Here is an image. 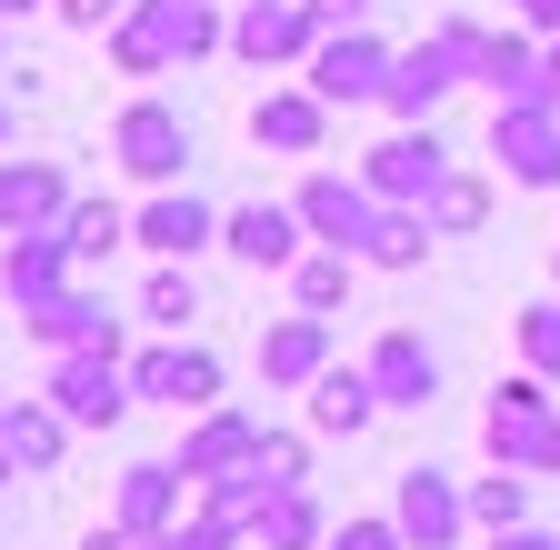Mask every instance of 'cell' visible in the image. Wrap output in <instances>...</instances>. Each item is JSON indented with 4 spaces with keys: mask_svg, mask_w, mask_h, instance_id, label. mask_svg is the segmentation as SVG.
<instances>
[{
    "mask_svg": "<svg viewBox=\"0 0 560 550\" xmlns=\"http://www.w3.org/2000/svg\"><path fill=\"white\" fill-rule=\"evenodd\" d=\"M81 550H140V530L130 520H101V530H81Z\"/></svg>",
    "mask_w": 560,
    "mask_h": 550,
    "instance_id": "cell-41",
    "label": "cell"
},
{
    "mask_svg": "<svg viewBox=\"0 0 560 550\" xmlns=\"http://www.w3.org/2000/svg\"><path fill=\"white\" fill-rule=\"evenodd\" d=\"M291 211L311 221V241H320V250H371V231H381V211H390V200H381L361 171H301Z\"/></svg>",
    "mask_w": 560,
    "mask_h": 550,
    "instance_id": "cell-7",
    "label": "cell"
},
{
    "mask_svg": "<svg viewBox=\"0 0 560 550\" xmlns=\"http://www.w3.org/2000/svg\"><path fill=\"white\" fill-rule=\"evenodd\" d=\"M431 221H441V231H480V221H490V180H480V171H451V180L431 190Z\"/></svg>",
    "mask_w": 560,
    "mask_h": 550,
    "instance_id": "cell-34",
    "label": "cell"
},
{
    "mask_svg": "<svg viewBox=\"0 0 560 550\" xmlns=\"http://www.w3.org/2000/svg\"><path fill=\"white\" fill-rule=\"evenodd\" d=\"M371 381H381V410H431L441 400V351H431V340H420V330H381L371 340V361H361Z\"/></svg>",
    "mask_w": 560,
    "mask_h": 550,
    "instance_id": "cell-20",
    "label": "cell"
},
{
    "mask_svg": "<svg viewBox=\"0 0 560 550\" xmlns=\"http://www.w3.org/2000/svg\"><path fill=\"white\" fill-rule=\"evenodd\" d=\"M40 390L70 410V431H110L120 410L140 400V390H130V361H120V351H50Z\"/></svg>",
    "mask_w": 560,
    "mask_h": 550,
    "instance_id": "cell-8",
    "label": "cell"
},
{
    "mask_svg": "<svg viewBox=\"0 0 560 550\" xmlns=\"http://www.w3.org/2000/svg\"><path fill=\"white\" fill-rule=\"evenodd\" d=\"M11 480H21V460H11V441H0V491H11Z\"/></svg>",
    "mask_w": 560,
    "mask_h": 550,
    "instance_id": "cell-44",
    "label": "cell"
},
{
    "mask_svg": "<svg viewBox=\"0 0 560 550\" xmlns=\"http://www.w3.org/2000/svg\"><path fill=\"white\" fill-rule=\"evenodd\" d=\"M250 550H330V511H320L311 480H291V491H270V501H260Z\"/></svg>",
    "mask_w": 560,
    "mask_h": 550,
    "instance_id": "cell-25",
    "label": "cell"
},
{
    "mask_svg": "<svg viewBox=\"0 0 560 550\" xmlns=\"http://www.w3.org/2000/svg\"><path fill=\"white\" fill-rule=\"evenodd\" d=\"M311 441H320V431H260V470L280 480V491H291V480H311Z\"/></svg>",
    "mask_w": 560,
    "mask_h": 550,
    "instance_id": "cell-35",
    "label": "cell"
},
{
    "mask_svg": "<svg viewBox=\"0 0 560 550\" xmlns=\"http://www.w3.org/2000/svg\"><path fill=\"white\" fill-rule=\"evenodd\" d=\"M550 281H560V241H550Z\"/></svg>",
    "mask_w": 560,
    "mask_h": 550,
    "instance_id": "cell-47",
    "label": "cell"
},
{
    "mask_svg": "<svg viewBox=\"0 0 560 550\" xmlns=\"http://www.w3.org/2000/svg\"><path fill=\"white\" fill-rule=\"evenodd\" d=\"M451 171H460V161H451V141H441L431 120H400L381 151H361V180H371L381 200H420V211H431V190H441Z\"/></svg>",
    "mask_w": 560,
    "mask_h": 550,
    "instance_id": "cell-10",
    "label": "cell"
},
{
    "mask_svg": "<svg viewBox=\"0 0 560 550\" xmlns=\"http://www.w3.org/2000/svg\"><path fill=\"white\" fill-rule=\"evenodd\" d=\"M390 60H400V40H381L371 21H350V31H320V50L301 60V81H311L330 110H361V101H381Z\"/></svg>",
    "mask_w": 560,
    "mask_h": 550,
    "instance_id": "cell-5",
    "label": "cell"
},
{
    "mask_svg": "<svg viewBox=\"0 0 560 550\" xmlns=\"http://www.w3.org/2000/svg\"><path fill=\"white\" fill-rule=\"evenodd\" d=\"M521 520H530V470L490 460V480H470V530L490 540V530H521Z\"/></svg>",
    "mask_w": 560,
    "mask_h": 550,
    "instance_id": "cell-30",
    "label": "cell"
},
{
    "mask_svg": "<svg viewBox=\"0 0 560 550\" xmlns=\"http://www.w3.org/2000/svg\"><path fill=\"white\" fill-rule=\"evenodd\" d=\"M390 520L410 530V550H460V540H470V480L410 460V470L390 480Z\"/></svg>",
    "mask_w": 560,
    "mask_h": 550,
    "instance_id": "cell-9",
    "label": "cell"
},
{
    "mask_svg": "<svg viewBox=\"0 0 560 550\" xmlns=\"http://www.w3.org/2000/svg\"><path fill=\"white\" fill-rule=\"evenodd\" d=\"M260 431H270V421H250V410H241V400H210V410H200V421L180 431V450H171V460L190 470V491H200V480H221V470H241V460H260Z\"/></svg>",
    "mask_w": 560,
    "mask_h": 550,
    "instance_id": "cell-17",
    "label": "cell"
},
{
    "mask_svg": "<svg viewBox=\"0 0 560 550\" xmlns=\"http://www.w3.org/2000/svg\"><path fill=\"white\" fill-rule=\"evenodd\" d=\"M70 281H81V260H70L60 231H21V241H0V291H11V311H31V301H50V291H70Z\"/></svg>",
    "mask_w": 560,
    "mask_h": 550,
    "instance_id": "cell-22",
    "label": "cell"
},
{
    "mask_svg": "<svg viewBox=\"0 0 560 550\" xmlns=\"http://www.w3.org/2000/svg\"><path fill=\"white\" fill-rule=\"evenodd\" d=\"M330 361H340V330H330L320 311H291V320L260 330V381H270V390H311Z\"/></svg>",
    "mask_w": 560,
    "mask_h": 550,
    "instance_id": "cell-19",
    "label": "cell"
},
{
    "mask_svg": "<svg viewBox=\"0 0 560 550\" xmlns=\"http://www.w3.org/2000/svg\"><path fill=\"white\" fill-rule=\"evenodd\" d=\"M0 421H11V390H0Z\"/></svg>",
    "mask_w": 560,
    "mask_h": 550,
    "instance_id": "cell-48",
    "label": "cell"
},
{
    "mask_svg": "<svg viewBox=\"0 0 560 550\" xmlns=\"http://www.w3.org/2000/svg\"><path fill=\"white\" fill-rule=\"evenodd\" d=\"M460 81H470V71H460V50H451L441 31H420V40H400V60H390L381 110H390V120H431V110H441Z\"/></svg>",
    "mask_w": 560,
    "mask_h": 550,
    "instance_id": "cell-14",
    "label": "cell"
},
{
    "mask_svg": "<svg viewBox=\"0 0 560 550\" xmlns=\"http://www.w3.org/2000/svg\"><path fill=\"white\" fill-rule=\"evenodd\" d=\"M490 550H560V530H540V520H521V530H490Z\"/></svg>",
    "mask_w": 560,
    "mask_h": 550,
    "instance_id": "cell-38",
    "label": "cell"
},
{
    "mask_svg": "<svg viewBox=\"0 0 560 550\" xmlns=\"http://www.w3.org/2000/svg\"><path fill=\"white\" fill-rule=\"evenodd\" d=\"M50 11H60V21H70V31H110V21H120V11H130V0H50Z\"/></svg>",
    "mask_w": 560,
    "mask_h": 550,
    "instance_id": "cell-37",
    "label": "cell"
},
{
    "mask_svg": "<svg viewBox=\"0 0 560 550\" xmlns=\"http://www.w3.org/2000/svg\"><path fill=\"white\" fill-rule=\"evenodd\" d=\"M110 161L140 180V190H171L180 171H190V120L161 101V91H140V101H120V120H110Z\"/></svg>",
    "mask_w": 560,
    "mask_h": 550,
    "instance_id": "cell-4",
    "label": "cell"
},
{
    "mask_svg": "<svg viewBox=\"0 0 560 550\" xmlns=\"http://www.w3.org/2000/svg\"><path fill=\"white\" fill-rule=\"evenodd\" d=\"M221 351L210 340H190V330H161L151 351H130V390L151 400V410H180V421H200L210 400H221Z\"/></svg>",
    "mask_w": 560,
    "mask_h": 550,
    "instance_id": "cell-2",
    "label": "cell"
},
{
    "mask_svg": "<svg viewBox=\"0 0 560 550\" xmlns=\"http://www.w3.org/2000/svg\"><path fill=\"white\" fill-rule=\"evenodd\" d=\"M0 441H11V460L40 480V470H60V450L70 441H81V431H70V410L40 390V400H11V421H0Z\"/></svg>",
    "mask_w": 560,
    "mask_h": 550,
    "instance_id": "cell-26",
    "label": "cell"
},
{
    "mask_svg": "<svg viewBox=\"0 0 560 550\" xmlns=\"http://www.w3.org/2000/svg\"><path fill=\"white\" fill-rule=\"evenodd\" d=\"M60 241H70V260H110L120 241H130V211H120V200H70V211H60Z\"/></svg>",
    "mask_w": 560,
    "mask_h": 550,
    "instance_id": "cell-31",
    "label": "cell"
},
{
    "mask_svg": "<svg viewBox=\"0 0 560 550\" xmlns=\"http://www.w3.org/2000/svg\"><path fill=\"white\" fill-rule=\"evenodd\" d=\"M70 171L60 161H0V241H21V231H60L70 211Z\"/></svg>",
    "mask_w": 560,
    "mask_h": 550,
    "instance_id": "cell-21",
    "label": "cell"
},
{
    "mask_svg": "<svg viewBox=\"0 0 560 550\" xmlns=\"http://www.w3.org/2000/svg\"><path fill=\"white\" fill-rule=\"evenodd\" d=\"M480 450L511 460V470H530V480L560 470V400H550L540 371H521V381L490 390V410H480Z\"/></svg>",
    "mask_w": 560,
    "mask_h": 550,
    "instance_id": "cell-1",
    "label": "cell"
},
{
    "mask_svg": "<svg viewBox=\"0 0 560 550\" xmlns=\"http://www.w3.org/2000/svg\"><path fill=\"white\" fill-rule=\"evenodd\" d=\"M540 101H560V31L540 40Z\"/></svg>",
    "mask_w": 560,
    "mask_h": 550,
    "instance_id": "cell-42",
    "label": "cell"
},
{
    "mask_svg": "<svg viewBox=\"0 0 560 550\" xmlns=\"http://www.w3.org/2000/svg\"><path fill=\"white\" fill-rule=\"evenodd\" d=\"M280 491V480L260 470V460H241V470H221V480H200V491H190V511H210V520H231L241 540H250V520H260V501Z\"/></svg>",
    "mask_w": 560,
    "mask_h": 550,
    "instance_id": "cell-28",
    "label": "cell"
},
{
    "mask_svg": "<svg viewBox=\"0 0 560 550\" xmlns=\"http://www.w3.org/2000/svg\"><path fill=\"white\" fill-rule=\"evenodd\" d=\"M431 241H441V221L431 211H420V200H390V211H381V231H371V270H420V260H431Z\"/></svg>",
    "mask_w": 560,
    "mask_h": 550,
    "instance_id": "cell-27",
    "label": "cell"
},
{
    "mask_svg": "<svg viewBox=\"0 0 560 550\" xmlns=\"http://www.w3.org/2000/svg\"><path fill=\"white\" fill-rule=\"evenodd\" d=\"M130 241L151 250V260H190V250H221V211L190 190V180H171V190H151L130 211Z\"/></svg>",
    "mask_w": 560,
    "mask_h": 550,
    "instance_id": "cell-15",
    "label": "cell"
},
{
    "mask_svg": "<svg viewBox=\"0 0 560 550\" xmlns=\"http://www.w3.org/2000/svg\"><path fill=\"white\" fill-rule=\"evenodd\" d=\"M180 501H190V470H180V460H130L120 491H110V520H130L140 540H151V530L180 520Z\"/></svg>",
    "mask_w": 560,
    "mask_h": 550,
    "instance_id": "cell-23",
    "label": "cell"
},
{
    "mask_svg": "<svg viewBox=\"0 0 560 550\" xmlns=\"http://www.w3.org/2000/svg\"><path fill=\"white\" fill-rule=\"evenodd\" d=\"M250 141H260L270 161H320V151H330V101H320L311 81H270V91L250 101Z\"/></svg>",
    "mask_w": 560,
    "mask_h": 550,
    "instance_id": "cell-12",
    "label": "cell"
},
{
    "mask_svg": "<svg viewBox=\"0 0 560 550\" xmlns=\"http://www.w3.org/2000/svg\"><path fill=\"white\" fill-rule=\"evenodd\" d=\"M0 141H11V91H0Z\"/></svg>",
    "mask_w": 560,
    "mask_h": 550,
    "instance_id": "cell-45",
    "label": "cell"
},
{
    "mask_svg": "<svg viewBox=\"0 0 560 550\" xmlns=\"http://www.w3.org/2000/svg\"><path fill=\"white\" fill-rule=\"evenodd\" d=\"M110 71H120V81H171V71H190V50H180V0H130V11L110 21Z\"/></svg>",
    "mask_w": 560,
    "mask_h": 550,
    "instance_id": "cell-13",
    "label": "cell"
},
{
    "mask_svg": "<svg viewBox=\"0 0 560 550\" xmlns=\"http://www.w3.org/2000/svg\"><path fill=\"white\" fill-rule=\"evenodd\" d=\"M350 270H361V250H320V241H311V250L291 260V311H320V320H330V311L350 301Z\"/></svg>",
    "mask_w": 560,
    "mask_h": 550,
    "instance_id": "cell-29",
    "label": "cell"
},
{
    "mask_svg": "<svg viewBox=\"0 0 560 550\" xmlns=\"http://www.w3.org/2000/svg\"><path fill=\"white\" fill-rule=\"evenodd\" d=\"M221 250L250 260V270H291L311 250V221L291 211V200H241V211H221Z\"/></svg>",
    "mask_w": 560,
    "mask_h": 550,
    "instance_id": "cell-18",
    "label": "cell"
},
{
    "mask_svg": "<svg viewBox=\"0 0 560 550\" xmlns=\"http://www.w3.org/2000/svg\"><path fill=\"white\" fill-rule=\"evenodd\" d=\"M490 161L511 171V190H560V101H490Z\"/></svg>",
    "mask_w": 560,
    "mask_h": 550,
    "instance_id": "cell-6",
    "label": "cell"
},
{
    "mask_svg": "<svg viewBox=\"0 0 560 550\" xmlns=\"http://www.w3.org/2000/svg\"><path fill=\"white\" fill-rule=\"evenodd\" d=\"M140 320H151V330H190V320H200L190 260H151V281H140Z\"/></svg>",
    "mask_w": 560,
    "mask_h": 550,
    "instance_id": "cell-32",
    "label": "cell"
},
{
    "mask_svg": "<svg viewBox=\"0 0 560 550\" xmlns=\"http://www.w3.org/2000/svg\"><path fill=\"white\" fill-rule=\"evenodd\" d=\"M21 330L40 340V351H120V320H110V301H101L91 281H70V291L31 301V311H21Z\"/></svg>",
    "mask_w": 560,
    "mask_h": 550,
    "instance_id": "cell-16",
    "label": "cell"
},
{
    "mask_svg": "<svg viewBox=\"0 0 560 550\" xmlns=\"http://www.w3.org/2000/svg\"><path fill=\"white\" fill-rule=\"evenodd\" d=\"M330 550H410V530L390 511H361V520H330Z\"/></svg>",
    "mask_w": 560,
    "mask_h": 550,
    "instance_id": "cell-36",
    "label": "cell"
},
{
    "mask_svg": "<svg viewBox=\"0 0 560 550\" xmlns=\"http://www.w3.org/2000/svg\"><path fill=\"white\" fill-rule=\"evenodd\" d=\"M31 11H50V0H0V21H31Z\"/></svg>",
    "mask_w": 560,
    "mask_h": 550,
    "instance_id": "cell-43",
    "label": "cell"
},
{
    "mask_svg": "<svg viewBox=\"0 0 560 550\" xmlns=\"http://www.w3.org/2000/svg\"><path fill=\"white\" fill-rule=\"evenodd\" d=\"M431 31L460 50V71H470L490 101H530V91H540V31H521V21L490 31V21H470V11H441Z\"/></svg>",
    "mask_w": 560,
    "mask_h": 550,
    "instance_id": "cell-3",
    "label": "cell"
},
{
    "mask_svg": "<svg viewBox=\"0 0 560 550\" xmlns=\"http://www.w3.org/2000/svg\"><path fill=\"white\" fill-rule=\"evenodd\" d=\"M311 50H320L311 0H241L231 11V60H250V71H301Z\"/></svg>",
    "mask_w": 560,
    "mask_h": 550,
    "instance_id": "cell-11",
    "label": "cell"
},
{
    "mask_svg": "<svg viewBox=\"0 0 560 550\" xmlns=\"http://www.w3.org/2000/svg\"><path fill=\"white\" fill-rule=\"evenodd\" d=\"M0 60H11V21H0Z\"/></svg>",
    "mask_w": 560,
    "mask_h": 550,
    "instance_id": "cell-46",
    "label": "cell"
},
{
    "mask_svg": "<svg viewBox=\"0 0 560 550\" xmlns=\"http://www.w3.org/2000/svg\"><path fill=\"white\" fill-rule=\"evenodd\" d=\"M511 340H521V371L560 381V301H521L511 311Z\"/></svg>",
    "mask_w": 560,
    "mask_h": 550,
    "instance_id": "cell-33",
    "label": "cell"
},
{
    "mask_svg": "<svg viewBox=\"0 0 560 550\" xmlns=\"http://www.w3.org/2000/svg\"><path fill=\"white\" fill-rule=\"evenodd\" d=\"M311 21L320 31H350V21H371V0H311Z\"/></svg>",
    "mask_w": 560,
    "mask_h": 550,
    "instance_id": "cell-39",
    "label": "cell"
},
{
    "mask_svg": "<svg viewBox=\"0 0 560 550\" xmlns=\"http://www.w3.org/2000/svg\"><path fill=\"white\" fill-rule=\"evenodd\" d=\"M301 400H311V431H320V441H361V431L381 421V381H371V371H350V361H330Z\"/></svg>",
    "mask_w": 560,
    "mask_h": 550,
    "instance_id": "cell-24",
    "label": "cell"
},
{
    "mask_svg": "<svg viewBox=\"0 0 560 550\" xmlns=\"http://www.w3.org/2000/svg\"><path fill=\"white\" fill-rule=\"evenodd\" d=\"M511 21H521V31H540V40H550V31H560V0H511Z\"/></svg>",
    "mask_w": 560,
    "mask_h": 550,
    "instance_id": "cell-40",
    "label": "cell"
}]
</instances>
